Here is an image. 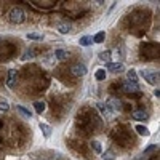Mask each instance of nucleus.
<instances>
[{
  "label": "nucleus",
  "instance_id": "28",
  "mask_svg": "<svg viewBox=\"0 0 160 160\" xmlns=\"http://www.w3.org/2000/svg\"><path fill=\"white\" fill-rule=\"evenodd\" d=\"M0 42H2V38H0Z\"/></svg>",
  "mask_w": 160,
  "mask_h": 160
},
{
  "label": "nucleus",
  "instance_id": "2",
  "mask_svg": "<svg viewBox=\"0 0 160 160\" xmlns=\"http://www.w3.org/2000/svg\"><path fill=\"white\" fill-rule=\"evenodd\" d=\"M141 53H142V58H146V59L155 58L157 53H158V43H142Z\"/></svg>",
  "mask_w": 160,
  "mask_h": 160
},
{
  "label": "nucleus",
  "instance_id": "23",
  "mask_svg": "<svg viewBox=\"0 0 160 160\" xmlns=\"http://www.w3.org/2000/svg\"><path fill=\"white\" fill-rule=\"evenodd\" d=\"M95 77H96V80H104L106 78V71L104 69H98L96 74H95Z\"/></svg>",
  "mask_w": 160,
  "mask_h": 160
},
{
  "label": "nucleus",
  "instance_id": "7",
  "mask_svg": "<svg viewBox=\"0 0 160 160\" xmlns=\"http://www.w3.org/2000/svg\"><path fill=\"white\" fill-rule=\"evenodd\" d=\"M16 80H18V72L16 69H10L8 71V78H7V87L8 88H13L16 83Z\"/></svg>",
  "mask_w": 160,
  "mask_h": 160
},
{
  "label": "nucleus",
  "instance_id": "11",
  "mask_svg": "<svg viewBox=\"0 0 160 160\" xmlns=\"http://www.w3.org/2000/svg\"><path fill=\"white\" fill-rule=\"evenodd\" d=\"M131 117L135 118V120H148L149 118L148 112H144V111H133L131 112Z\"/></svg>",
  "mask_w": 160,
  "mask_h": 160
},
{
  "label": "nucleus",
  "instance_id": "14",
  "mask_svg": "<svg viewBox=\"0 0 160 160\" xmlns=\"http://www.w3.org/2000/svg\"><path fill=\"white\" fill-rule=\"evenodd\" d=\"M78 43L82 45V47H90V45L93 43V37H90V35H83V37H80Z\"/></svg>",
  "mask_w": 160,
  "mask_h": 160
},
{
  "label": "nucleus",
  "instance_id": "27",
  "mask_svg": "<svg viewBox=\"0 0 160 160\" xmlns=\"http://www.w3.org/2000/svg\"><path fill=\"white\" fill-rule=\"evenodd\" d=\"M154 96H155V98H158V96H160V90H158V88H155V90H154Z\"/></svg>",
  "mask_w": 160,
  "mask_h": 160
},
{
  "label": "nucleus",
  "instance_id": "26",
  "mask_svg": "<svg viewBox=\"0 0 160 160\" xmlns=\"http://www.w3.org/2000/svg\"><path fill=\"white\" fill-rule=\"evenodd\" d=\"M34 3H35V5H42V3H38V2H34ZM43 3H45L47 7H51L53 3H55V2H43Z\"/></svg>",
  "mask_w": 160,
  "mask_h": 160
},
{
  "label": "nucleus",
  "instance_id": "25",
  "mask_svg": "<svg viewBox=\"0 0 160 160\" xmlns=\"http://www.w3.org/2000/svg\"><path fill=\"white\" fill-rule=\"evenodd\" d=\"M8 109H10L8 101H0V111H8Z\"/></svg>",
  "mask_w": 160,
  "mask_h": 160
},
{
  "label": "nucleus",
  "instance_id": "5",
  "mask_svg": "<svg viewBox=\"0 0 160 160\" xmlns=\"http://www.w3.org/2000/svg\"><path fill=\"white\" fill-rule=\"evenodd\" d=\"M122 90L127 93V95H131V93H138L139 91V85L138 83H133V82H123L122 83Z\"/></svg>",
  "mask_w": 160,
  "mask_h": 160
},
{
  "label": "nucleus",
  "instance_id": "20",
  "mask_svg": "<svg viewBox=\"0 0 160 160\" xmlns=\"http://www.w3.org/2000/svg\"><path fill=\"white\" fill-rule=\"evenodd\" d=\"M16 109H18V111H19V112H21L24 117H28V118H31V117H32V112H31L29 109L22 108V106H16Z\"/></svg>",
  "mask_w": 160,
  "mask_h": 160
},
{
  "label": "nucleus",
  "instance_id": "24",
  "mask_svg": "<svg viewBox=\"0 0 160 160\" xmlns=\"http://www.w3.org/2000/svg\"><path fill=\"white\" fill-rule=\"evenodd\" d=\"M35 55H34V50L32 48H29V50H26V55L22 56V59H28V58H34Z\"/></svg>",
  "mask_w": 160,
  "mask_h": 160
},
{
  "label": "nucleus",
  "instance_id": "6",
  "mask_svg": "<svg viewBox=\"0 0 160 160\" xmlns=\"http://www.w3.org/2000/svg\"><path fill=\"white\" fill-rule=\"evenodd\" d=\"M96 106H98V109L101 111V114H102L106 118H111V115L114 114V111H112V108H111L109 102H106V104H104V102H98Z\"/></svg>",
  "mask_w": 160,
  "mask_h": 160
},
{
  "label": "nucleus",
  "instance_id": "10",
  "mask_svg": "<svg viewBox=\"0 0 160 160\" xmlns=\"http://www.w3.org/2000/svg\"><path fill=\"white\" fill-rule=\"evenodd\" d=\"M71 29H72L71 22H59V24H58V32H59V34H69Z\"/></svg>",
  "mask_w": 160,
  "mask_h": 160
},
{
  "label": "nucleus",
  "instance_id": "16",
  "mask_svg": "<svg viewBox=\"0 0 160 160\" xmlns=\"http://www.w3.org/2000/svg\"><path fill=\"white\" fill-rule=\"evenodd\" d=\"M111 56H112V53L108 50V51H102V53H99V59L101 61H106V62H111Z\"/></svg>",
  "mask_w": 160,
  "mask_h": 160
},
{
  "label": "nucleus",
  "instance_id": "1",
  "mask_svg": "<svg viewBox=\"0 0 160 160\" xmlns=\"http://www.w3.org/2000/svg\"><path fill=\"white\" fill-rule=\"evenodd\" d=\"M8 21L13 22V24H22L26 21V11L19 7L11 8L10 13H8Z\"/></svg>",
  "mask_w": 160,
  "mask_h": 160
},
{
  "label": "nucleus",
  "instance_id": "8",
  "mask_svg": "<svg viewBox=\"0 0 160 160\" xmlns=\"http://www.w3.org/2000/svg\"><path fill=\"white\" fill-rule=\"evenodd\" d=\"M108 71L112 72V74H118L123 71V64L122 62H109L108 64Z\"/></svg>",
  "mask_w": 160,
  "mask_h": 160
},
{
  "label": "nucleus",
  "instance_id": "3",
  "mask_svg": "<svg viewBox=\"0 0 160 160\" xmlns=\"http://www.w3.org/2000/svg\"><path fill=\"white\" fill-rule=\"evenodd\" d=\"M141 77H142V78H144L149 85H157V82H158V72L141 71Z\"/></svg>",
  "mask_w": 160,
  "mask_h": 160
},
{
  "label": "nucleus",
  "instance_id": "15",
  "mask_svg": "<svg viewBox=\"0 0 160 160\" xmlns=\"http://www.w3.org/2000/svg\"><path fill=\"white\" fill-rule=\"evenodd\" d=\"M45 108H47V106H45L43 101H35V102H34V111H35L37 114H42V112L45 111Z\"/></svg>",
  "mask_w": 160,
  "mask_h": 160
},
{
  "label": "nucleus",
  "instance_id": "17",
  "mask_svg": "<svg viewBox=\"0 0 160 160\" xmlns=\"http://www.w3.org/2000/svg\"><path fill=\"white\" fill-rule=\"evenodd\" d=\"M127 75H128V82H133V83H138V74H136V71H133V69H130Z\"/></svg>",
  "mask_w": 160,
  "mask_h": 160
},
{
  "label": "nucleus",
  "instance_id": "21",
  "mask_svg": "<svg viewBox=\"0 0 160 160\" xmlns=\"http://www.w3.org/2000/svg\"><path fill=\"white\" fill-rule=\"evenodd\" d=\"M29 40H43V34H37V32H31L28 34Z\"/></svg>",
  "mask_w": 160,
  "mask_h": 160
},
{
  "label": "nucleus",
  "instance_id": "13",
  "mask_svg": "<svg viewBox=\"0 0 160 160\" xmlns=\"http://www.w3.org/2000/svg\"><path fill=\"white\" fill-rule=\"evenodd\" d=\"M38 127H40V130H42V133H43V136H45V138H50V136H51V127H50V125L40 122Z\"/></svg>",
  "mask_w": 160,
  "mask_h": 160
},
{
  "label": "nucleus",
  "instance_id": "12",
  "mask_svg": "<svg viewBox=\"0 0 160 160\" xmlns=\"http://www.w3.org/2000/svg\"><path fill=\"white\" fill-rule=\"evenodd\" d=\"M135 130L138 131V135H141V136H149V135H151L149 128H148V127H144V125H136Z\"/></svg>",
  "mask_w": 160,
  "mask_h": 160
},
{
  "label": "nucleus",
  "instance_id": "18",
  "mask_svg": "<svg viewBox=\"0 0 160 160\" xmlns=\"http://www.w3.org/2000/svg\"><path fill=\"white\" fill-rule=\"evenodd\" d=\"M104 38H106V32H98L95 37H93V42H95V43H102L104 42Z\"/></svg>",
  "mask_w": 160,
  "mask_h": 160
},
{
  "label": "nucleus",
  "instance_id": "4",
  "mask_svg": "<svg viewBox=\"0 0 160 160\" xmlns=\"http://www.w3.org/2000/svg\"><path fill=\"white\" fill-rule=\"evenodd\" d=\"M71 74H72L74 77H82V75H85V74H87V66H85L83 62H75L72 68H71Z\"/></svg>",
  "mask_w": 160,
  "mask_h": 160
},
{
  "label": "nucleus",
  "instance_id": "22",
  "mask_svg": "<svg viewBox=\"0 0 160 160\" xmlns=\"http://www.w3.org/2000/svg\"><path fill=\"white\" fill-rule=\"evenodd\" d=\"M114 158H115V154L112 151H106L102 154V160H114Z\"/></svg>",
  "mask_w": 160,
  "mask_h": 160
},
{
  "label": "nucleus",
  "instance_id": "9",
  "mask_svg": "<svg viewBox=\"0 0 160 160\" xmlns=\"http://www.w3.org/2000/svg\"><path fill=\"white\" fill-rule=\"evenodd\" d=\"M68 56H69V53L66 51V50H62V48L55 50V58H56L58 61H66V59H68Z\"/></svg>",
  "mask_w": 160,
  "mask_h": 160
},
{
  "label": "nucleus",
  "instance_id": "19",
  "mask_svg": "<svg viewBox=\"0 0 160 160\" xmlns=\"http://www.w3.org/2000/svg\"><path fill=\"white\" fill-rule=\"evenodd\" d=\"M90 144H91V149L95 151L96 154H101V152H102V148H101V142H98V141H91Z\"/></svg>",
  "mask_w": 160,
  "mask_h": 160
}]
</instances>
